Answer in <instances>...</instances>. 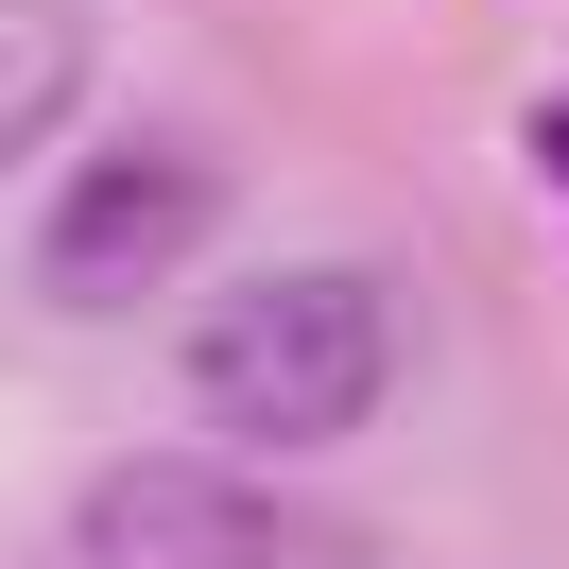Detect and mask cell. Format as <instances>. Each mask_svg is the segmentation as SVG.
<instances>
[{
	"label": "cell",
	"mask_w": 569,
	"mask_h": 569,
	"mask_svg": "<svg viewBox=\"0 0 569 569\" xmlns=\"http://www.w3.org/2000/svg\"><path fill=\"white\" fill-rule=\"evenodd\" d=\"M380 380H397V293L346 259H277L190 328V415L224 449H328L380 415Z\"/></svg>",
	"instance_id": "obj_1"
},
{
	"label": "cell",
	"mask_w": 569,
	"mask_h": 569,
	"mask_svg": "<svg viewBox=\"0 0 569 569\" xmlns=\"http://www.w3.org/2000/svg\"><path fill=\"white\" fill-rule=\"evenodd\" d=\"M224 224V190H208V156H173V139H121V156H87L70 173V208L36 224V293L52 311H139V293H173V259Z\"/></svg>",
	"instance_id": "obj_2"
},
{
	"label": "cell",
	"mask_w": 569,
	"mask_h": 569,
	"mask_svg": "<svg viewBox=\"0 0 569 569\" xmlns=\"http://www.w3.org/2000/svg\"><path fill=\"white\" fill-rule=\"evenodd\" d=\"M70 569H277V500H259L242 466L139 449V466H104V483H87Z\"/></svg>",
	"instance_id": "obj_3"
},
{
	"label": "cell",
	"mask_w": 569,
	"mask_h": 569,
	"mask_svg": "<svg viewBox=\"0 0 569 569\" xmlns=\"http://www.w3.org/2000/svg\"><path fill=\"white\" fill-rule=\"evenodd\" d=\"M87 104V0H0V173Z\"/></svg>",
	"instance_id": "obj_4"
},
{
	"label": "cell",
	"mask_w": 569,
	"mask_h": 569,
	"mask_svg": "<svg viewBox=\"0 0 569 569\" xmlns=\"http://www.w3.org/2000/svg\"><path fill=\"white\" fill-rule=\"evenodd\" d=\"M535 173H552V190H569V104H552V121H535Z\"/></svg>",
	"instance_id": "obj_5"
}]
</instances>
